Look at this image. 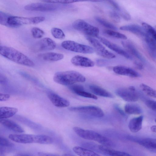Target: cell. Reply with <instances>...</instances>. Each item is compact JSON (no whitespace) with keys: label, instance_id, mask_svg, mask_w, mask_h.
Wrapping results in <instances>:
<instances>
[{"label":"cell","instance_id":"ab89813d","mask_svg":"<svg viewBox=\"0 0 156 156\" xmlns=\"http://www.w3.org/2000/svg\"><path fill=\"white\" fill-rule=\"evenodd\" d=\"M145 103L148 107L156 112V101L152 100H148L146 101Z\"/></svg>","mask_w":156,"mask_h":156},{"label":"cell","instance_id":"ba28073f","mask_svg":"<svg viewBox=\"0 0 156 156\" xmlns=\"http://www.w3.org/2000/svg\"><path fill=\"white\" fill-rule=\"evenodd\" d=\"M62 46L64 49L74 52L83 54H92L94 51L91 47L79 44L72 41H66L62 42Z\"/></svg>","mask_w":156,"mask_h":156},{"label":"cell","instance_id":"d6986e66","mask_svg":"<svg viewBox=\"0 0 156 156\" xmlns=\"http://www.w3.org/2000/svg\"><path fill=\"white\" fill-rule=\"evenodd\" d=\"M71 62L75 66L82 67H93L94 65V62L90 59L80 55L73 57L71 59Z\"/></svg>","mask_w":156,"mask_h":156},{"label":"cell","instance_id":"f1b7e54d","mask_svg":"<svg viewBox=\"0 0 156 156\" xmlns=\"http://www.w3.org/2000/svg\"><path fill=\"white\" fill-rule=\"evenodd\" d=\"M140 87L142 90L146 95L156 98V90L144 83L141 84Z\"/></svg>","mask_w":156,"mask_h":156},{"label":"cell","instance_id":"7a4b0ae2","mask_svg":"<svg viewBox=\"0 0 156 156\" xmlns=\"http://www.w3.org/2000/svg\"><path fill=\"white\" fill-rule=\"evenodd\" d=\"M53 80L56 83L64 85H71L86 81L85 77L80 73L74 71L59 72L55 73Z\"/></svg>","mask_w":156,"mask_h":156},{"label":"cell","instance_id":"f546056e","mask_svg":"<svg viewBox=\"0 0 156 156\" xmlns=\"http://www.w3.org/2000/svg\"><path fill=\"white\" fill-rule=\"evenodd\" d=\"M142 26L147 34L156 41V30L151 26L145 23H143Z\"/></svg>","mask_w":156,"mask_h":156},{"label":"cell","instance_id":"8992f818","mask_svg":"<svg viewBox=\"0 0 156 156\" xmlns=\"http://www.w3.org/2000/svg\"><path fill=\"white\" fill-rule=\"evenodd\" d=\"M83 146L94 151L101 154L106 155L109 156H131L128 153L117 151L110 149L108 147L103 145H99L92 143H84Z\"/></svg>","mask_w":156,"mask_h":156},{"label":"cell","instance_id":"681fc988","mask_svg":"<svg viewBox=\"0 0 156 156\" xmlns=\"http://www.w3.org/2000/svg\"><path fill=\"white\" fill-rule=\"evenodd\" d=\"M103 1H104L103 0H89V1H91V2H101Z\"/></svg>","mask_w":156,"mask_h":156},{"label":"cell","instance_id":"bcb514c9","mask_svg":"<svg viewBox=\"0 0 156 156\" xmlns=\"http://www.w3.org/2000/svg\"><path fill=\"white\" fill-rule=\"evenodd\" d=\"M38 154L40 156H51V155H54L53 154H50L44 153L42 152H39L38 153Z\"/></svg>","mask_w":156,"mask_h":156},{"label":"cell","instance_id":"5bb4252c","mask_svg":"<svg viewBox=\"0 0 156 156\" xmlns=\"http://www.w3.org/2000/svg\"><path fill=\"white\" fill-rule=\"evenodd\" d=\"M9 138L16 142L21 144L37 143V135L28 134H11Z\"/></svg>","mask_w":156,"mask_h":156},{"label":"cell","instance_id":"d4e9b609","mask_svg":"<svg viewBox=\"0 0 156 156\" xmlns=\"http://www.w3.org/2000/svg\"><path fill=\"white\" fill-rule=\"evenodd\" d=\"M18 112L15 108L2 107L0 108V119H5L11 117L14 115Z\"/></svg>","mask_w":156,"mask_h":156},{"label":"cell","instance_id":"4fadbf2b","mask_svg":"<svg viewBox=\"0 0 156 156\" xmlns=\"http://www.w3.org/2000/svg\"><path fill=\"white\" fill-rule=\"evenodd\" d=\"M125 137L127 140L137 143L150 150L156 149V139L140 138L130 135L126 136Z\"/></svg>","mask_w":156,"mask_h":156},{"label":"cell","instance_id":"83f0119b","mask_svg":"<svg viewBox=\"0 0 156 156\" xmlns=\"http://www.w3.org/2000/svg\"><path fill=\"white\" fill-rule=\"evenodd\" d=\"M73 151L79 156H98L99 154L94 151L84 147L76 146L73 148Z\"/></svg>","mask_w":156,"mask_h":156},{"label":"cell","instance_id":"5b68a950","mask_svg":"<svg viewBox=\"0 0 156 156\" xmlns=\"http://www.w3.org/2000/svg\"><path fill=\"white\" fill-rule=\"evenodd\" d=\"M45 18L42 16L26 17L10 15L7 21V27L16 28L27 24H35L44 21Z\"/></svg>","mask_w":156,"mask_h":156},{"label":"cell","instance_id":"e0dca14e","mask_svg":"<svg viewBox=\"0 0 156 156\" xmlns=\"http://www.w3.org/2000/svg\"><path fill=\"white\" fill-rule=\"evenodd\" d=\"M114 72L118 74L126 76L132 77L140 76V74L133 69L122 66H114L113 69Z\"/></svg>","mask_w":156,"mask_h":156},{"label":"cell","instance_id":"4dcf8cb0","mask_svg":"<svg viewBox=\"0 0 156 156\" xmlns=\"http://www.w3.org/2000/svg\"><path fill=\"white\" fill-rule=\"evenodd\" d=\"M103 32L105 34L112 37L124 40L127 39V37L125 35L113 30H104Z\"/></svg>","mask_w":156,"mask_h":156},{"label":"cell","instance_id":"8d00e7d4","mask_svg":"<svg viewBox=\"0 0 156 156\" xmlns=\"http://www.w3.org/2000/svg\"><path fill=\"white\" fill-rule=\"evenodd\" d=\"M10 15L4 12L0 11V23L4 26H7V21Z\"/></svg>","mask_w":156,"mask_h":156},{"label":"cell","instance_id":"ffe728a7","mask_svg":"<svg viewBox=\"0 0 156 156\" xmlns=\"http://www.w3.org/2000/svg\"><path fill=\"white\" fill-rule=\"evenodd\" d=\"M143 118V115H140L134 117L130 120L128 127L131 132L137 133L141 129Z\"/></svg>","mask_w":156,"mask_h":156},{"label":"cell","instance_id":"b9f144b4","mask_svg":"<svg viewBox=\"0 0 156 156\" xmlns=\"http://www.w3.org/2000/svg\"><path fill=\"white\" fill-rule=\"evenodd\" d=\"M119 15H120L125 20H129L131 19V16L126 11L121 9L119 11Z\"/></svg>","mask_w":156,"mask_h":156},{"label":"cell","instance_id":"484cf974","mask_svg":"<svg viewBox=\"0 0 156 156\" xmlns=\"http://www.w3.org/2000/svg\"><path fill=\"white\" fill-rule=\"evenodd\" d=\"M125 112L130 115H139L142 113L143 110L139 105L133 103H128L124 106Z\"/></svg>","mask_w":156,"mask_h":156},{"label":"cell","instance_id":"1f68e13d","mask_svg":"<svg viewBox=\"0 0 156 156\" xmlns=\"http://www.w3.org/2000/svg\"><path fill=\"white\" fill-rule=\"evenodd\" d=\"M95 19L100 24L106 28L115 30L117 29V27L115 25L102 18L96 17Z\"/></svg>","mask_w":156,"mask_h":156},{"label":"cell","instance_id":"f6af8a7d","mask_svg":"<svg viewBox=\"0 0 156 156\" xmlns=\"http://www.w3.org/2000/svg\"><path fill=\"white\" fill-rule=\"evenodd\" d=\"M114 107L116 110L121 115L123 116H126V115L124 112H123L119 106L117 105H114Z\"/></svg>","mask_w":156,"mask_h":156},{"label":"cell","instance_id":"ac0fdd59","mask_svg":"<svg viewBox=\"0 0 156 156\" xmlns=\"http://www.w3.org/2000/svg\"><path fill=\"white\" fill-rule=\"evenodd\" d=\"M120 29L121 30L130 32L140 37L144 38L147 35V33L143 27L138 25H126L121 27Z\"/></svg>","mask_w":156,"mask_h":156},{"label":"cell","instance_id":"9a60e30c","mask_svg":"<svg viewBox=\"0 0 156 156\" xmlns=\"http://www.w3.org/2000/svg\"><path fill=\"white\" fill-rule=\"evenodd\" d=\"M97 37L103 44L117 54L128 59H131V57L119 46L113 43L104 37L98 36Z\"/></svg>","mask_w":156,"mask_h":156},{"label":"cell","instance_id":"8fae6325","mask_svg":"<svg viewBox=\"0 0 156 156\" xmlns=\"http://www.w3.org/2000/svg\"><path fill=\"white\" fill-rule=\"evenodd\" d=\"M86 39L98 55L107 59L115 58V55L107 50L98 40L90 36L87 37Z\"/></svg>","mask_w":156,"mask_h":156},{"label":"cell","instance_id":"7dc6e473","mask_svg":"<svg viewBox=\"0 0 156 156\" xmlns=\"http://www.w3.org/2000/svg\"><path fill=\"white\" fill-rule=\"evenodd\" d=\"M151 130L153 132L156 133V125L152 126L151 127Z\"/></svg>","mask_w":156,"mask_h":156},{"label":"cell","instance_id":"4316f807","mask_svg":"<svg viewBox=\"0 0 156 156\" xmlns=\"http://www.w3.org/2000/svg\"><path fill=\"white\" fill-rule=\"evenodd\" d=\"M144 39L150 55L156 58V41L147 34Z\"/></svg>","mask_w":156,"mask_h":156},{"label":"cell","instance_id":"3957f363","mask_svg":"<svg viewBox=\"0 0 156 156\" xmlns=\"http://www.w3.org/2000/svg\"><path fill=\"white\" fill-rule=\"evenodd\" d=\"M73 129L77 135L83 139L94 141L108 147L115 145L112 141L94 131L84 129L77 127H74Z\"/></svg>","mask_w":156,"mask_h":156},{"label":"cell","instance_id":"74e56055","mask_svg":"<svg viewBox=\"0 0 156 156\" xmlns=\"http://www.w3.org/2000/svg\"><path fill=\"white\" fill-rule=\"evenodd\" d=\"M0 144L2 147H11L14 145L7 139L1 136L0 137Z\"/></svg>","mask_w":156,"mask_h":156},{"label":"cell","instance_id":"c3c4849f","mask_svg":"<svg viewBox=\"0 0 156 156\" xmlns=\"http://www.w3.org/2000/svg\"><path fill=\"white\" fill-rule=\"evenodd\" d=\"M136 65L137 67L139 69H142L143 67L142 66L140 63H136Z\"/></svg>","mask_w":156,"mask_h":156},{"label":"cell","instance_id":"cb8c5ba5","mask_svg":"<svg viewBox=\"0 0 156 156\" xmlns=\"http://www.w3.org/2000/svg\"><path fill=\"white\" fill-rule=\"evenodd\" d=\"M40 57L44 60L49 62H55L62 59L64 58L63 54L61 53L49 52L41 54Z\"/></svg>","mask_w":156,"mask_h":156},{"label":"cell","instance_id":"d590c367","mask_svg":"<svg viewBox=\"0 0 156 156\" xmlns=\"http://www.w3.org/2000/svg\"><path fill=\"white\" fill-rule=\"evenodd\" d=\"M75 93L81 96L97 100V97L94 94L87 92L84 90H79L75 91Z\"/></svg>","mask_w":156,"mask_h":156},{"label":"cell","instance_id":"816d5d0a","mask_svg":"<svg viewBox=\"0 0 156 156\" xmlns=\"http://www.w3.org/2000/svg\"><path fill=\"white\" fill-rule=\"evenodd\" d=\"M155 28H156V26H155Z\"/></svg>","mask_w":156,"mask_h":156},{"label":"cell","instance_id":"603a6c76","mask_svg":"<svg viewBox=\"0 0 156 156\" xmlns=\"http://www.w3.org/2000/svg\"><path fill=\"white\" fill-rule=\"evenodd\" d=\"M121 43L123 47L127 51L141 61L143 62L145 61L144 58L131 43L127 41H122Z\"/></svg>","mask_w":156,"mask_h":156},{"label":"cell","instance_id":"f907efd6","mask_svg":"<svg viewBox=\"0 0 156 156\" xmlns=\"http://www.w3.org/2000/svg\"><path fill=\"white\" fill-rule=\"evenodd\" d=\"M155 122H156V119H155Z\"/></svg>","mask_w":156,"mask_h":156},{"label":"cell","instance_id":"836d02e7","mask_svg":"<svg viewBox=\"0 0 156 156\" xmlns=\"http://www.w3.org/2000/svg\"><path fill=\"white\" fill-rule=\"evenodd\" d=\"M51 34L55 38L62 40L65 38V35L61 29L53 27L51 30Z\"/></svg>","mask_w":156,"mask_h":156},{"label":"cell","instance_id":"ee69618b","mask_svg":"<svg viewBox=\"0 0 156 156\" xmlns=\"http://www.w3.org/2000/svg\"><path fill=\"white\" fill-rule=\"evenodd\" d=\"M10 96L8 94H0V101H5L8 100L10 98Z\"/></svg>","mask_w":156,"mask_h":156},{"label":"cell","instance_id":"52a82bcc","mask_svg":"<svg viewBox=\"0 0 156 156\" xmlns=\"http://www.w3.org/2000/svg\"><path fill=\"white\" fill-rule=\"evenodd\" d=\"M72 26L75 30L90 37H97L98 36V28L83 20L78 19L75 20L73 23Z\"/></svg>","mask_w":156,"mask_h":156},{"label":"cell","instance_id":"2e32d148","mask_svg":"<svg viewBox=\"0 0 156 156\" xmlns=\"http://www.w3.org/2000/svg\"><path fill=\"white\" fill-rule=\"evenodd\" d=\"M48 96L53 104L57 107L59 108L67 107L70 105V102L68 100L54 93H49Z\"/></svg>","mask_w":156,"mask_h":156},{"label":"cell","instance_id":"7bdbcfd3","mask_svg":"<svg viewBox=\"0 0 156 156\" xmlns=\"http://www.w3.org/2000/svg\"><path fill=\"white\" fill-rule=\"evenodd\" d=\"M108 2L116 10L119 11L121 9L119 5L114 0H104Z\"/></svg>","mask_w":156,"mask_h":156},{"label":"cell","instance_id":"44dd1931","mask_svg":"<svg viewBox=\"0 0 156 156\" xmlns=\"http://www.w3.org/2000/svg\"><path fill=\"white\" fill-rule=\"evenodd\" d=\"M0 122L5 127L13 131L20 133L24 132L23 129L20 126L12 120L0 119Z\"/></svg>","mask_w":156,"mask_h":156},{"label":"cell","instance_id":"30bf717a","mask_svg":"<svg viewBox=\"0 0 156 156\" xmlns=\"http://www.w3.org/2000/svg\"><path fill=\"white\" fill-rule=\"evenodd\" d=\"M117 95L124 101L129 102H134L137 101L140 95L133 86L128 88H119L115 91Z\"/></svg>","mask_w":156,"mask_h":156},{"label":"cell","instance_id":"f35d334b","mask_svg":"<svg viewBox=\"0 0 156 156\" xmlns=\"http://www.w3.org/2000/svg\"><path fill=\"white\" fill-rule=\"evenodd\" d=\"M109 15L112 20L114 22L118 23L120 21L119 15L117 12L115 11H112L109 12Z\"/></svg>","mask_w":156,"mask_h":156},{"label":"cell","instance_id":"7c38bea8","mask_svg":"<svg viewBox=\"0 0 156 156\" xmlns=\"http://www.w3.org/2000/svg\"><path fill=\"white\" fill-rule=\"evenodd\" d=\"M55 42L48 37L43 38L37 42L33 45L31 49L34 52L51 50L56 47Z\"/></svg>","mask_w":156,"mask_h":156},{"label":"cell","instance_id":"9c48e42d","mask_svg":"<svg viewBox=\"0 0 156 156\" xmlns=\"http://www.w3.org/2000/svg\"><path fill=\"white\" fill-rule=\"evenodd\" d=\"M68 109L72 112L86 114L96 118L102 117L104 115L100 108L94 106L71 107Z\"/></svg>","mask_w":156,"mask_h":156},{"label":"cell","instance_id":"e575fe53","mask_svg":"<svg viewBox=\"0 0 156 156\" xmlns=\"http://www.w3.org/2000/svg\"><path fill=\"white\" fill-rule=\"evenodd\" d=\"M31 33L33 37L35 39L42 38L44 34L43 30L37 27H33L31 30Z\"/></svg>","mask_w":156,"mask_h":156},{"label":"cell","instance_id":"6da1fadb","mask_svg":"<svg viewBox=\"0 0 156 156\" xmlns=\"http://www.w3.org/2000/svg\"><path fill=\"white\" fill-rule=\"evenodd\" d=\"M0 54L3 56L17 64L33 67L34 62L27 56L16 49L9 47L0 46Z\"/></svg>","mask_w":156,"mask_h":156},{"label":"cell","instance_id":"d6a6232c","mask_svg":"<svg viewBox=\"0 0 156 156\" xmlns=\"http://www.w3.org/2000/svg\"><path fill=\"white\" fill-rule=\"evenodd\" d=\"M42 1L48 3L62 4H67L74 2L89 1V0H41Z\"/></svg>","mask_w":156,"mask_h":156},{"label":"cell","instance_id":"60d3db41","mask_svg":"<svg viewBox=\"0 0 156 156\" xmlns=\"http://www.w3.org/2000/svg\"><path fill=\"white\" fill-rule=\"evenodd\" d=\"M69 88L74 93L78 90H84V87L78 84L71 85L69 87Z\"/></svg>","mask_w":156,"mask_h":156},{"label":"cell","instance_id":"277c9868","mask_svg":"<svg viewBox=\"0 0 156 156\" xmlns=\"http://www.w3.org/2000/svg\"><path fill=\"white\" fill-rule=\"evenodd\" d=\"M69 7L70 6L66 4L45 2L31 3L26 5L24 9L28 11L48 12L58 11Z\"/></svg>","mask_w":156,"mask_h":156},{"label":"cell","instance_id":"7402d4cb","mask_svg":"<svg viewBox=\"0 0 156 156\" xmlns=\"http://www.w3.org/2000/svg\"><path fill=\"white\" fill-rule=\"evenodd\" d=\"M89 88L91 92L95 95L109 98H113L114 97L111 93L97 85H90Z\"/></svg>","mask_w":156,"mask_h":156}]
</instances>
